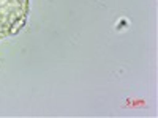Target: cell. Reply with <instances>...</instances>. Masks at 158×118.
<instances>
[{"label":"cell","instance_id":"1","mask_svg":"<svg viewBox=\"0 0 158 118\" xmlns=\"http://www.w3.org/2000/svg\"><path fill=\"white\" fill-rule=\"evenodd\" d=\"M29 0H0V39L16 35L27 21Z\"/></svg>","mask_w":158,"mask_h":118}]
</instances>
